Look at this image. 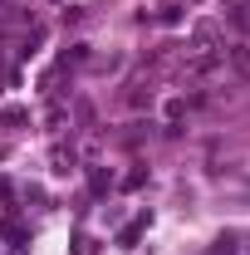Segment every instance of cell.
I'll return each mask as SVG.
<instances>
[]
</instances>
